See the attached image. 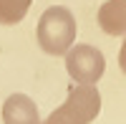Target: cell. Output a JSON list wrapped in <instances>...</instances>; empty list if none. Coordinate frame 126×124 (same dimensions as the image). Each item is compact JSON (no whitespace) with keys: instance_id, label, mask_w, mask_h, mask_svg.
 <instances>
[{"instance_id":"7","label":"cell","mask_w":126,"mask_h":124,"mask_svg":"<svg viewBox=\"0 0 126 124\" xmlns=\"http://www.w3.org/2000/svg\"><path fill=\"white\" fill-rule=\"evenodd\" d=\"M119 66H121V71L126 74V41L121 43V51H119Z\"/></svg>"},{"instance_id":"6","label":"cell","mask_w":126,"mask_h":124,"mask_svg":"<svg viewBox=\"0 0 126 124\" xmlns=\"http://www.w3.org/2000/svg\"><path fill=\"white\" fill-rule=\"evenodd\" d=\"M30 3H33V0H0V25L20 23V20L28 15Z\"/></svg>"},{"instance_id":"4","label":"cell","mask_w":126,"mask_h":124,"mask_svg":"<svg viewBox=\"0 0 126 124\" xmlns=\"http://www.w3.org/2000/svg\"><path fill=\"white\" fill-rule=\"evenodd\" d=\"M3 122L5 124H40L35 101L28 94H10L3 104Z\"/></svg>"},{"instance_id":"5","label":"cell","mask_w":126,"mask_h":124,"mask_svg":"<svg viewBox=\"0 0 126 124\" xmlns=\"http://www.w3.org/2000/svg\"><path fill=\"white\" fill-rule=\"evenodd\" d=\"M98 25L106 36H126V0H106L98 8Z\"/></svg>"},{"instance_id":"1","label":"cell","mask_w":126,"mask_h":124,"mask_svg":"<svg viewBox=\"0 0 126 124\" xmlns=\"http://www.w3.org/2000/svg\"><path fill=\"white\" fill-rule=\"evenodd\" d=\"M76 18L66 5H53L48 8L38 20L35 36H38V46L50 56H66L68 48L76 43Z\"/></svg>"},{"instance_id":"2","label":"cell","mask_w":126,"mask_h":124,"mask_svg":"<svg viewBox=\"0 0 126 124\" xmlns=\"http://www.w3.org/2000/svg\"><path fill=\"white\" fill-rule=\"evenodd\" d=\"M101 111V94L93 84H78L68 91V99L40 124H91Z\"/></svg>"},{"instance_id":"3","label":"cell","mask_w":126,"mask_h":124,"mask_svg":"<svg viewBox=\"0 0 126 124\" xmlns=\"http://www.w3.org/2000/svg\"><path fill=\"white\" fill-rule=\"evenodd\" d=\"M66 71L76 84H98V79L106 71V58L98 48L78 43L71 46L66 53Z\"/></svg>"}]
</instances>
